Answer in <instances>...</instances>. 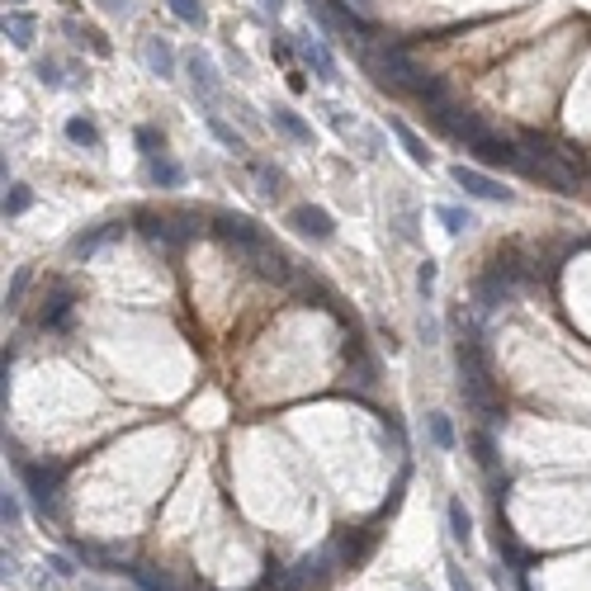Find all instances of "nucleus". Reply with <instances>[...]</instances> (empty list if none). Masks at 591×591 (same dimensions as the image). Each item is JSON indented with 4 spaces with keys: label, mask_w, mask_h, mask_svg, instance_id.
I'll return each instance as SVG.
<instances>
[{
    "label": "nucleus",
    "mask_w": 591,
    "mask_h": 591,
    "mask_svg": "<svg viewBox=\"0 0 591 591\" xmlns=\"http://www.w3.org/2000/svg\"><path fill=\"white\" fill-rule=\"evenodd\" d=\"M464 152H473V156L483 161V166H511V171L520 166V147H516L511 138H497L492 128H483V133L473 138Z\"/></svg>",
    "instance_id": "nucleus-6"
},
{
    "label": "nucleus",
    "mask_w": 591,
    "mask_h": 591,
    "mask_svg": "<svg viewBox=\"0 0 591 591\" xmlns=\"http://www.w3.org/2000/svg\"><path fill=\"white\" fill-rule=\"evenodd\" d=\"M47 568H53L57 578H72V572H76V568H72V558H62V553H57V558H47Z\"/></svg>",
    "instance_id": "nucleus-36"
},
{
    "label": "nucleus",
    "mask_w": 591,
    "mask_h": 591,
    "mask_svg": "<svg viewBox=\"0 0 591 591\" xmlns=\"http://www.w3.org/2000/svg\"><path fill=\"white\" fill-rule=\"evenodd\" d=\"M289 227H293L299 237H308V241H332V237H336L332 213L317 208V204H299V208L289 213Z\"/></svg>",
    "instance_id": "nucleus-7"
},
{
    "label": "nucleus",
    "mask_w": 591,
    "mask_h": 591,
    "mask_svg": "<svg viewBox=\"0 0 591 591\" xmlns=\"http://www.w3.org/2000/svg\"><path fill=\"white\" fill-rule=\"evenodd\" d=\"M393 133H398V142H402V152L417 161V166H431V152H426V142L417 138V128L412 123H402V119H393Z\"/></svg>",
    "instance_id": "nucleus-18"
},
{
    "label": "nucleus",
    "mask_w": 591,
    "mask_h": 591,
    "mask_svg": "<svg viewBox=\"0 0 591 591\" xmlns=\"http://www.w3.org/2000/svg\"><path fill=\"white\" fill-rule=\"evenodd\" d=\"M128 572H133V582H138L142 591H175L171 572H161V568H147V563H138V568H128Z\"/></svg>",
    "instance_id": "nucleus-24"
},
{
    "label": "nucleus",
    "mask_w": 591,
    "mask_h": 591,
    "mask_svg": "<svg viewBox=\"0 0 591 591\" xmlns=\"http://www.w3.org/2000/svg\"><path fill=\"white\" fill-rule=\"evenodd\" d=\"M67 317H72V293L57 289L53 299H47V308H43V326H67Z\"/></svg>",
    "instance_id": "nucleus-26"
},
{
    "label": "nucleus",
    "mask_w": 591,
    "mask_h": 591,
    "mask_svg": "<svg viewBox=\"0 0 591 591\" xmlns=\"http://www.w3.org/2000/svg\"><path fill=\"white\" fill-rule=\"evenodd\" d=\"M142 62H147V72L161 76V80L175 76V47H171L166 38H147V43H142Z\"/></svg>",
    "instance_id": "nucleus-16"
},
{
    "label": "nucleus",
    "mask_w": 591,
    "mask_h": 591,
    "mask_svg": "<svg viewBox=\"0 0 591 591\" xmlns=\"http://www.w3.org/2000/svg\"><path fill=\"white\" fill-rule=\"evenodd\" d=\"M20 478L29 487V497L43 516H57V492H62V473L57 469H43V464H24L20 459Z\"/></svg>",
    "instance_id": "nucleus-3"
},
{
    "label": "nucleus",
    "mask_w": 591,
    "mask_h": 591,
    "mask_svg": "<svg viewBox=\"0 0 591 591\" xmlns=\"http://www.w3.org/2000/svg\"><path fill=\"white\" fill-rule=\"evenodd\" d=\"M208 223H213V237H223L232 251H251L256 241H266V232L251 223V218H237V213H208Z\"/></svg>",
    "instance_id": "nucleus-4"
},
{
    "label": "nucleus",
    "mask_w": 591,
    "mask_h": 591,
    "mask_svg": "<svg viewBox=\"0 0 591 591\" xmlns=\"http://www.w3.org/2000/svg\"><path fill=\"white\" fill-rule=\"evenodd\" d=\"M133 223H138V232L161 246V251H175V246H185L190 237H199L204 232V218L199 213H190V208H180V213H156V208H138L133 213Z\"/></svg>",
    "instance_id": "nucleus-2"
},
{
    "label": "nucleus",
    "mask_w": 591,
    "mask_h": 591,
    "mask_svg": "<svg viewBox=\"0 0 591 591\" xmlns=\"http://www.w3.org/2000/svg\"><path fill=\"white\" fill-rule=\"evenodd\" d=\"M450 535H454V545H473V520L464 511V502H450Z\"/></svg>",
    "instance_id": "nucleus-27"
},
{
    "label": "nucleus",
    "mask_w": 591,
    "mask_h": 591,
    "mask_svg": "<svg viewBox=\"0 0 591 591\" xmlns=\"http://www.w3.org/2000/svg\"><path fill=\"white\" fill-rule=\"evenodd\" d=\"M76 558L80 563H90V568H119V553L114 549H105V545H90V539H76Z\"/></svg>",
    "instance_id": "nucleus-21"
},
{
    "label": "nucleus",
    "mask_w": 591,
    "mask_h": 591,
    "mask_svg": "<svg viewBox=\"0 0 591 591\" xmlns=\"http://www.w3.org/2000/svg\"><path fill=\"white\" fill-rule=\"evenodd\" d=\"M450 587H454V591H473V582L464 578V568H450Z\"/></svg>",
    "instance_id": "nucleus-37"
},
{
    "label": "nucleus",
    "mask_w": 591,
    "mask_h": 591,
    "mask_svg": "<svg viewBox=\"0 0 591 591\" xmlns=\"http://www.w3.org/2000/svg\"><path fill=\"white\" fill-rule=\"evenodd\" d=\"M29 279H34V270H20V274H14V284L5 289V308H20V299H24V289H29Z\"/></svg>",
    "instance_id": "nucleus-32"
},
{
    "label": "nucleus",
    "mask_w": 591,
    "mask_h": 591,
    "mask_svg": "<svg viewBox=\"0 0 591 591\" xmlns=\"http://www.w3.org/2000/svg\"><path fill=\"white\" fill-rule=\"evenodd\" d=\"M204 123H208V133L218 138V142L227 147V152H241V138H237V128H227V123H223V114H204Z\"/></svg>",
    "instance_id": "nucleus-28"
},
{
    "label": "nucleus",
    "mask_w": 591,
    "mask_h": 591,
    "mask_svg": "<svg viewBox=\"0 0 591 591\" xmlns=\"http://www.w3.org/2000/svg\"><path fill=\"white\" fill-rule=\"evenodd\" d=\"M473 459H478V469L487 473L492 483H497V445H492V435H487V431L473 435ZM497 487H506V478H502Z\"/></svg>",
    "instance_id": "nucleus-19"
},
{
    "label": "nucleus",
    "mask_w": 591,
    "mask_h": 591,
    "mask_svg": "<svg viewBox=\"0 0 591 591\" xmlns=\"http://www.w3.org/2000/svg\"><path fill=\"white\" fill-rule=\"evenodd\" d=\"M374 545H379V530H369V525H365V530H346V535L336 539L341 568H359V563H365V558L374 553Z\"/></svg>",
    "instance_id": "nucleus-12"
},
{
    "label": "nucleus",
    "mask_w": 591,
    "mask_h": 591,
    "mask_svg": "<svg viewBox=\"0 0 591 591\" xmlns=\"http://www.w3.org/2000/svg\"><path fill=\"white\" fill-rule=\"evenodd\" d=\"M435 218L445 223V232H450V237L469 232V227H478V223H473V213H469V208H454V204H440V208H435Z\"/></svg>",
    "instance_id": "nucleus-22"
},
{
    "label": "nucleus",
    "mask_w": 591,
    "mask_h": 591,
    "mask_svg": "<svg viewBox=\"0 0 591 591\" xmlns=\"http://www.w3.org/2000/svg\"><path fill=\"white\" fill-rule=\"evenodd\" d=\"M147 175H152V185H161V190H175L180 180H185V171H180L171 156H161V152L147 156Z\"/></svg>",
    "instance_id": "nucleus-17"
},
{
    "label": "nucleus",
    "mask_w": 591,
    "mask_h": 591,
    "mask_svg": "<svg viewBox=\"0 0 591 591\" xmlns=\"http://www.w3.org/2000/svg\"><path fill=\"white\" fill-rule=\"evenodd\" d=\"M128 232L123 223H100V227H90V232H80L76 241H72V256L76 260H90L95 251H100V246H109V241H119Z\"/></svg>",
    "instance_id": "nucleus-15"
},
{
    "label": "nucleus",
    "mask_w": 591,
    "mask_h": 591,
    "mask_svg": "<svg viewBox=\"0 0 591 591\" xmlns=\"http://www.w3.org/2000/svg\"><path fill=\"white\" fill-rule=\"evenodd\" d=\"M511 293H516V279L506 274L502 266H492L483 279H478V289H473V299H478L483 313H497L502 303H511Z\"/></svg>",
    "instance_id": "nucleus-9"
},
{
    "label": "nucleus",
    "mask_w": 591,
    "mask_h": 591,
    "mask_svg": "<svg viewBox=\"0 0 591 591\" xmlns=\"http://www.w3.org/2000/svg\"><path fill=\"white\" fill-rule=\"evenodd\" d=\"M421 336H426V341H435V336H440V326H435L431 317H421Z\"/></svg>",
    "instance_id": "nucleus-38"
},
{
    "label": "nucleus",
    "mask_w": 591,
    "mask_h": 591,
    "mask_svg": "<svg viewBox=\"0 0 591 591\" xmlns=\"http://www.w3.org/2000/svg\"><path fill=\"white\" fill-rule=\"evenodd\" d=\"M5 38L14 47H34V14H24V10L5 14Z\"/></svg>",
    "instance_id": "nucleus-20"
},
{
    "label": "nucleus",
    "mask_w": 591,
    "mask_h": 591,
    "mask_svg": "<svg viewBox=\"0 0 591 591\" xmlns=\"http://www.w3.org/2000/svg\"><path fill=\"white\" fill-rule=\"evenodd\" d=\"M67 142H76V147H95V142H100V128H95L90 119H67Z\"/></svg>",
    "instance_id": "nucleus-29"
},
{
    "label": "nucleus",
    "mask_w": 591,
    "mask_h": 591,
    "mask_svg": "<svg viewBox=\"0 0 591 591\" xmlns=\"http://www.w3.org/2000/svg\"><path fill=\"white\" fill-rule=\"evenodd\" d=\"M407 591H421V582H412V587H407Z\"/></svg>",
    "instance_id": "nucleus-41"
},
{
    "label": "nucleus",
    "mask_w": 591,
    "mask_h": 591,
    "mask_svg": "<svg viewBox=\"0 0 591 591\" xmlns=\"http://www.w3.org/2000/svg\"><path fill=\"white\" fill-rule=\"evenodd\" d=\"M299 53H303V62L313 67L326 86H336L341 80V67H336V57H332V47H326L322 38H299Z\"/></svg>",
    "instance_id": "nucleus-14"
},
{
    "label": "nucleus",
    "mask_w": 591,
    "mask_h": 591,
    "mask_svg": "<svg viewBox=\"0 0 591 591\" xmlns=\"http://www.w3.org/2000/svg\"><path fill=\"white\" fill-rule=\"evenodd\" d=\"M426 435H431L435 450H454V426H450L445 412H431V417H426Z\"/></svg>",
    "instance_id": "nucleus-23"
},
{
    "label": "nucleus",
    "mask_w": 591,
    "mask_h": 591,
    "mask_svg": "<svg viewBox=\"0 0 591 591\" xmlns=\"http://www.w3.org/2000/svg\"><path fill=\"white\" fill-rule=\"evenodd\" d=\"M417 289H421V299H431V289H435V260H421V270H417Z\"/></svg>",
    "instance_id": "nucleus-34"
},
{
    "label": "nucleus",
    "mask_w": 591,
    "mask_h": 591,
    "mask_svg": "<svg viewBox=\"0 0 591 591\" xmlns=\"http://www.w3.org/2000/svg\"><path fill=\"white\" fill-rule=\"evenodd\" d=\"M260 10H270V14H279V10H284V0H260Z\"/></svg>",
    "instance_id": "nucleus-40"
},
{
    "label": "nucleus",
    "mask_w": 591,
    "mask_h": 591,
    "mask_svg": "<svg viewBox=\"0 0 591 591\" xmlns=\"http://www.w3.org/2000/svg\"><path fill=\"white\" fill-rule=\"evenodd\" d=\"M270 123H274V133H284L293 147H313V142H317L313 123H303L289 105H274V109H270Z\"/></svg>",
    "instance_id": "nucleus-13"
},
{
    "label": "nucleus",
    "mask_w": 591,
    "mask_h": 591,
    "mask_svg": "<svg viewBox=\"0 0 591 591\" xmlns=\"http://www.w3.org/2000/svg\"><path fill=\"white\" fill-rule=\"evenodd\" d=\"M38 80H43L47 90H57V86H62V67H57L53 57H43V62H38Z\"/></svg>",
    "instance_id": "nucleus-33"
},
{
    "label": "nucleus",
    "mask_w": 591,
    "mask_h": 591,
    "mask_svg": "<svg viewBox=\"0 0 591 591\" xmlns=\"http://www.w3.org/2000/svg\"><path fill=\"white\" fill-rule=\"evenodd\" d=\"M166 5H171L175 20L190 24V29H204V24H208V10L199 5V0H166Z\"/></svg>",
    "instance_id": "nucleus-25"
},
{
    "label": "nucleus",
    "mask_w": 591,
    "mask_h": 591,
    "mask_svg": "<svg viewBox=\"0 0 591 591\" xmlns=\"http://www.w3.org/2000/svg\"><path fill=\"white\" fill-rule=\"evenodd\" d=\"M138 147H147V156H156L161 133H156V128H138Z\"/></svg>",
    "instance_id": "nucleus-35"
},
{
    "label": "nucleus",
    "mask_w": 591,
    "mask_h": 591,
    "mask_svg": "<svg viewBox=\"0 0 591 591\" xmlns=\"http://www.w3.org/2000/svg\"><path fill=\"white\" fill-rule=\"evenodd\" d=\"M0 520H5V530H20L24 511H20V497H14V492H5V502H0Z\"/></svg>",
    "instance_id": "nucleus-31"
},
{
    "label": "nucleus",
    "mask_w": 591,
    "mask_h": 591,
    "mask_svg": "<svg viewBox=\"0 0 591 591\" xmlns=\"http://www.w3.org/2000/svg\"><path fill=\"white\" fill-rule=\"evenodd\" d=\"M105 5H109L114 14H128V10H133V0H105Z\"/></svg>",
    "instance_id": "nucleus-39"
},
{
    "label": "nucleus",
    "mask_w": 591,
    "mask_h": 591,
    "mask_svg": "<svg viewBox=\"0 0 591 591\" xmlns=\"http://www.w3.org/2000/svg\"><path fill=\"white\" fill-rule=\"evenodd\" d=\"M246 260L256 266V274L279 279V284H284V279H293V260H289L284 251H279V246H270V241H256L251 251H246Z\"/></svg>",
    "instance_id": "nucleus-10"
},
{
    "label": "nucleus",
    "mask_w": 591,
    "mask_h": 591,
    "mask_svg": "<svg viewBox=\"0 0 591 591\" xmlns=\"http://www.w3.org/2000/svg\"><path fill=\"white\" fill-rule=\"evenodd\" d=\"M29 204H34V190H24V185H5V218H20Z\"/></svg>",
    "instance_id": "nucleus-30"
},
{
    "label": "nucleus",
    "mask_w": 591,
    "mask_h": 591,
    "mask_svg": "<svg viewBox=\"0 0 591 591\" xmlns=\"http://www.w3.org/2000/svg\"><path fill=\"white\" fill-rule=\"evenodd\" d=\"M454 359H459V388H464V402L487 426H497L502 421V393H497V379H492V365H487V346H483V336L473 332V326L459 336Z\"/></svg>",
    "instance_id": "nucleus-1"
},
{
    "label": "nucleus",
    "mask_w": 591,
    "mask_h": 591,
    "mask_svg": "<svg viewBox=\"0 0 591 591\" xmlns=\"http://www.w3.org/2000/svg\"><path fill=\"white\" fill-rule=\"evenodd\" d=\"M346 369H350V384L365 388V393L379 384V365H374V355L365 350V341H359V336L346 341Z\"/></svg>",
    "instance_id": "nucleus-11"
},
{
    "label": "nucleus",
    "mask_w": 591,
    "mask_h": 591,
    "mask_svg": "<svg viewBox=\"0 0 591 591\" xmlns=\"http://www.w3.org/2000/svg\"><path fill=\"white\" fill-rule=\"evenodd\" d=\"M450 180H454V185L464 190V194H473V199H487V204H511V199H516L511 190H502V180L473 171V166H464V161H459V166L450 171Z\"/></svg>",
    "instance_id": "nucleus-5"
},
{
    "label": "nucleus",
    "mask_w": 591,
    "mask_h": 591,
    "mask_svg": "<svg viewBox=\"0 0 591 591\" xmlns=\"http://www.w3.org/2000/svg\"><path fill=\"white\" fill-rule=\"evenodd\" d=\"M185 72H190V86H194V95H199L204 105H213L218 100V90H223V76H218V67H213V57L208 53H194L185 57Z\"/></svg>",
    "instance_id": "nucleus-8"
}]
</instances>
